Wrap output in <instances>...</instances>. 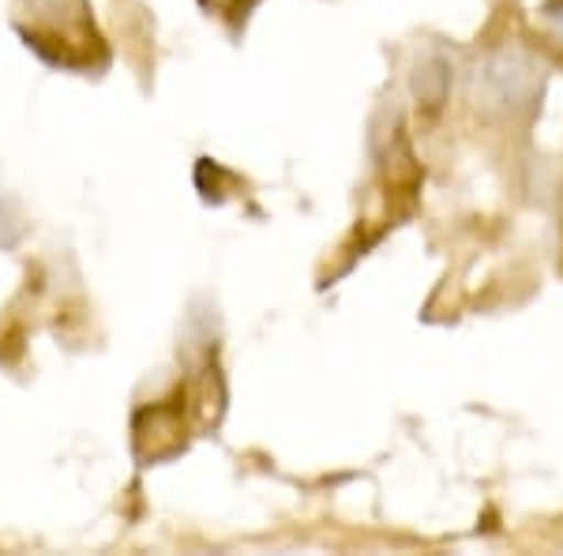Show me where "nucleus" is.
<instances>
[{
  "label": "nucleus",
  "instance_id": "1",
  "mask_svg": "<svg viewBox=\"0 0 563 556\" xmlns=\"http://www.w3.org/2000/svg\"><path fill=\"white\" fill-rule=\"evenodd\" d=\"M477 84H485L493 102L519 106L522 98H530L533 84H538V68H533V61L526 57V53L504 50V53H493V57L485 61V72L477 76Z\"/></svg>",
  "mask_w": 563,
  "mask_h": 556
},
{
  "label": "nucleus",
  "instance_id": "2",
  "mask_svg": "<svg viewBox=\"0 0 563 556\" xmlns=\"http://www.w3.org/2000/svg\"><path fill=\"white\" fill-rule=\"evenodd\" d=\"M544 20H549L552 31L563 39V0H549V4H544Z\"/></svg>",
  "mask_w": 563,
  "mask_h": 556
}]
</instances>
